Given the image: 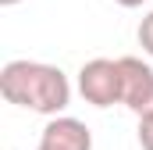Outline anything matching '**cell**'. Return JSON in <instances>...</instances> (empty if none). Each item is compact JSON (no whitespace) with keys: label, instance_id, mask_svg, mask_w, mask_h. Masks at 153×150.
Here are the masks:
<instances>
[{"label":"cell","instance_id":"cell-1","mask_svg":"<svg viewBox=\"0 0 153 150\" xmlns=\"http://www.w3.org/2000/svg\"><path fill=\"white\" fill-rule=\"evenodd\" d=\"M0 93L18 107L53 114L68 104V79L61 75V68H50V64L11 61L0 72Z\"/></svg>","mask_w":153,"mask_h":150},{"label":"cell","instance_id":"cell-2","mask_svg":"<svg viewBox=\"0 0 153 150\" xmlns=\"http://www.w3.org/2000/svg\"><path fill=\"white\" fill-rule=\"evenodd\" d=\"M78 89L89 104L96 107H111L114 100H121V64L107 61V57H96L89 61L82 75H78Z\"/></svg>","mask_w":153,"mask_h":150},{"label":"cell","instance_id":"cell-3","mask_svg":"<svg viewBox=\"0 0 153 150\" xmlns=\"http://www.w3.org/2000/svg\"><path fill=\"white\" fill-rule=\"evenodd\" d=\"M117 64H121V100L139 118L153 114V72L135 57H121Z\"/></svg>","mask_w":153,"mask_h":150},{"label":"cell","instance_id":"cell-4","mask_svg":"<svg viewBox=\"0 0 153 150\" xmlns=\"http://www.w3.org/2000/svg\"><path fill=\"white\" fill-rule=\"evenodd\" d=\"M39 147H50V150H89L93 147V136L89 129L75 122V118H57L43 129V143Z\"/></svg>","mask_w":153,"mask_h":150},{"label":"cell","instance_id":"cell-5","mask_svg":"<svg viewBox=\"0 0 153 150\" xmlns=\"http://www.w3.org/2000/svg\"><path fill=\"white\" fill-rule=\"evenodd\" d=\"M139 143H143V150H153V114L139 122Z\"/></svg>","mask_w":153,"mask_h":150},{"label":"cell","instance_id":"cell-6","mask_svg":"<svg viewBox=\"0 0 153 150\" xmlns=\"http://www.w3.org/2000/svg\"><path fill=\"white\" fill-rule=\"evenodd\" d=\"M139 43L153 54V14H146V18H143V25H139Z\"/></svg>","mask_w":153,"mask_h":150},{"label":"cell","instance_id":"cell-7","mask_svg":"<svg viewBox=\"0 0 153 150\" xmlns=\"http://www.w3.org/2000/svg\"><path fill=\"white\" fill-rule=\"evenodd\" d=\"M117 4H121V7H139L143 0H117Z\"/></svg>","mask_w":153,"mask_h":150},{"label":"cell","instance_id":"cell-8","mask_svg":"<svg viewBox=\"0 0 153 150\" xmlns=\"http://www.w3.org/2000/svg\"><path fill=\"white\" fill-rule=\"evenodd\" d=\"M0 4H18V0H0Z\"/></svg>","mask_w":153,"mask_h":150},{"label":"cell","instance_id":"cell-9","mask_svg":"<svg viewBox=\"0 0 153 150\" xmlns=\"http://www.w3.org/2000/svg\"><path fill=\"white\" fill-rule=\"evenodd\" d=\"M39 150H50V147H39Z\"/></svg>","mask_w":153,"mask_h":150}]
</instances>
